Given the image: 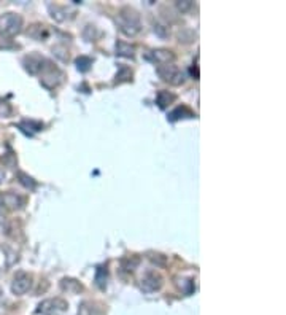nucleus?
Here are the masks:
<instances>
[{
	"label": "nucleus",
	"mask_w": 286,
	"mask_h": 315,
	"mask_svg": "<svg viewBox=\"0 0 286 315\" xmlns=\"http://www.w3.org/2000/svg\"><path fill=\"white\" fill-rule=\"evenodd\" d=\"M118 24H119V29L126 35H135L140 30L138 15L134 12V10H130V8L121 10V13L118 16Z\"/></svg>",
	"instance_id": "obj_1"
},
{
	"label": "nucleus",
	"mask_w": 286,
	"mask_h": 315,
	"mask_svg": "<svg viewBox=\"0 0 286 315\" xmlns=\"http://www.w3.org/2000/svg\"><path fill=\"white\" fill-rule=\"evenodd\" d=\"M23 26V18L15 13H7L0 16V34L5 37L16 35Z\"/></svg>",
	"instance_id": "obj_2"
},
{
	"label": "nucleus",
	"mask_w": 286,
	"mask_h": 315,
	"mask_svg": "<svg viewBox=\"0 0 286 315\" xmlns=\"http://www.w3.org/2000/svg\"><path fill=\"white\" fill-rule=\"evenodd\" d=\"M68 304L65 299L62 298H54V299H45L38 304V309L37 312L42 313V315H57L60 312L67 310Z\"/></svg>",
	"instance_id": "obj_3"
},
{
	"label": "nucleus",
	"mask_w": 286,
	"mask_h": 315,
	"mask_svg": "<svg viewBox=\"0 0 286 315\" xmlns=\"http://www.w3.org/2000/svg\"><path fill=\"white\" fill-rule=\"evenodd\" d=\"M158 74L161 75L162 80L169 81L172 85H180L183 83V74L180 72V69L175 67L173 64H164L158 69Z\"/></svg>",
	"instance_id": "obj_4"
},
{
	"label": "nucleus",
	"mask_w": 286,
	"mask_h": 315,
	"mask_svg": "<svg viewBox=\"0 0 286 315\" xmlns=\"http://www.w3.org/2000/svg\"><path fill=\"white\" fill-rule=\"evenodd\" d=\"M30 285H32V277L26 272H18L12 283V291L15 294H24L29 291Z\"/></svg>",
	"instance_id": "obj_5"
},
{
	"label": "nucleus",
	"mask_w": 286,
	"mask_h": 315,
	"mask_svg": "<svg viewBox=\"0 0 286 315\" xmlns=\"http://www.w3.org/2000/svg\"><path fill=\"white\" fill-rule=\"evenodd\" d=\"M162 287V277L156 272H147L145 277L141 279V288L151 293V291H156Z\"/></svg>",
	"instance_id": "obj_6"
},
{
	"label": "nucleus",
	"mask_w": 286,
	"mask_h": 315,
	"mask_svg": "<svg viewBox=\"0 0 286 315\" xmlns=\"http://www.w3.org/2000/svg\"><path fill=\"white\" fill-rule=\"evenodd\" d=\"M2 202H4V206H8L10 209H21L24 206V199L21 196L15 195V193L2 195Z\"/></svg>",
	"instance_id": "obj_7"
},
{
	"label": "nucleus",
	"mask_w": 286,
	"mask_h": 315,
	"mask_svg": "<svg viewBox=\"0 0 286 315\" xmlns=\"http://www.w3.org/2000/svg\"><path fill=\"white\" fill-rule=\"evenodd\" d=\"M24 64H26V69L29 70V74H37L43 69V66H42L43 59L40 56H29V57H26Z\"/></svg>",
	"instance_id": "obj_8"
},
{
	"label": "nucleus",
	"mask_w": 286,
	"mask_h": 315,
	"mask_svg": "<svg viewBox=\"0 0 286 315\" xmlns=\"http://www.w3.org/2000/svg\"><path fill=\"white\" fill-rule=\"evenodd\" d=\"M153 59L159 64H169L175 59V56H173L172 51H167V49H158V51H153Z\"/></svg>",
	"instance_id": "obj_9"
},
{
	"label": "nucleus",
	"mask_w": 286,
	"mask_h": 315,
	"mask_svg": "<svg viewBox=\"0 0 286 315\" xmlns=\"http://www.w3.org/2000/svg\"><path fill=\"white\" fill-rule=\"evenodd\" d=\"M60 287H62V290L67 291V293H78V291L83 290V287H81L80 283L74 279H64L62 283H60Z\"/></svg>",
	"instance_id": "obj_10"
},
{
	"label": "nucleus",
	"mask_w": 286,
	"mask_h": 315,
	"mask_svg": "<svg viewBox=\"0 0 286 315\" xmlns=\"http://www.w3.org/2000/svg\"><path fill=\"white\" fill-rule=\"evenodd\" d=\"M19 129L24 131L26 134L32 136L34 132H37V131L42 129V124H40V123H34V121H24V123L19 124Z\"/></svg>",
	"instance_id": "obj_11"
},
{
	"label": "nucleus",
	"mask_w": 286,
	"mask_h": 315,
	"mask_svg": "<svg viewBox=\"0 0 286 315\" xmlns=\"http://www.w3.org/2000/svg\"><path fill=\"white\" fill-rule=\"evenodd\" d=\"M173 99H175V96H173V94H169L167 91H161V93L158 94V104H159L161 108H164L167 104L172 102Z\"/></svg>",
	"instance_id": "obj_12"
},
{
	"label": "nucleus",
	"mask_w": 286,
	"mask_h": 315,
	"mask_svg": "<svg viewBox=\"0 0 286 315\" xmlns=\"http://www.w3.org/2000/svg\"><path fill=\"white\" fill-rule=\"evenodd\" d=\"M116 51H118V54H121V56H132V54H134V46H130V45H127V43L119 42V43L116 45Z\"/></svg>",
	"instance_id": "obj_13"
},
{
	"label": "nucleus",
	"mask_w": 286,
	"mask_h": 315,
	"mask_svg": "<svg viewBox=\"0 0 286 315\" xmlns=\"http://www.w3.org/2000/svg\"><path fill=\"white\" fill-rule=\"evenodd\" d=\"M12 111H13L12 105H10L7 100L0 99V116H2V118H8L10 115H12Z\"/></svg>",
	"instance_id": "obj_14"
},
{
	"label": "nucleus",
	"mask_w": 286,
	"mask_h": 315,
	"mask_svg": "<svg viewBox=\"0 0 286 315\" xmlns=\"http://www.w3.org/2000/svg\"><path fill=\"white\" fill-rule=\"evenodd\" d=\"M19 178H21V183L24 185V186H27V188H30V190H34L35 188V181L30 178V177H27L26 174H19Z\"/></svg>",
	"instance_id": "obj_15"
},
{
	"label": "nucleus",
	"mask_w": 286,
	"mask_h": 315,
	"mask_svg": "<svg viewBox=\"0 0 286 315\" xmlns=\"http://www.w3.org/2000/svg\"><path fill=\"white\" fill-rule=\"evenodd\" d=\"M78 315H93V310H91V307H89V302L81 304V307L78 310Z\"/></svg>",
	"instance_id": "obj_16"
},
{
	"label": "nucleus",
	"mask_w": 286,
	"mask_h": 315,
	"mask_svg": "<svg viewBox=\"0 0 286 315\" xmlns=\"http://www.w3.org/2000/svg\"><path fill=\"white\" fill-rule=\"evenodd\" d=\"M77 64H78V69L88 70V64H91V60L88 57H80V59H77Z\"/></svg>",
	"instance_id": "obj_17"
},
{
	"label": "nucleus",
	"mask_w": 286,
	"mask_h": 315,
	"mask_svg": "<svg viewBox=\"0 0 286 315\" xmlns=\"http://www.w3.org/2000/svg\"><path fill=\"white\" fill-rule=\"evenodd\" d=\"M177 7H178V10H181V12H185V10H188L189 7H191V2H178L177 4Z\"/></svg>",
	"instance_id": "obj_18"
},
{
	"label": "nucleus",
	"mask_w": 286,
	"mask_h": 315,
	"mask_svg": "<svg viewBox=\"0 0 286 315\" xmlns=\"http://www.w3.org/2000/svg\"><path fill=\"white\" fill-rule=\"evenodd\" d=\"M0 301H2V288H0Z\"/></svg>",
	"instance_id": "obj_19"
}]
</instances>
